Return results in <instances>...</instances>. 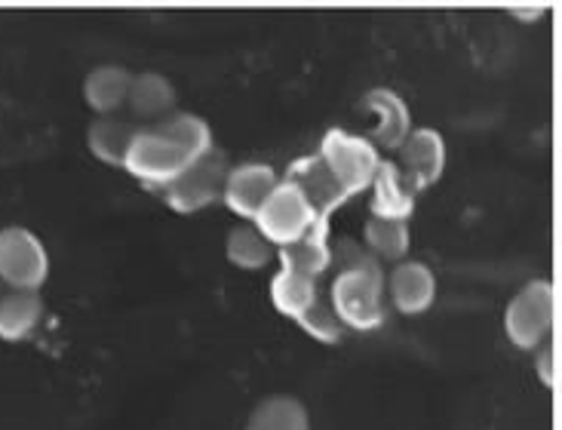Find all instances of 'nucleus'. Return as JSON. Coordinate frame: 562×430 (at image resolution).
Wrapping results in <instances>:
<instances>
[{
	"label": "nucleus",
	"mask_w": 562,
	"mask_h": 430,
	"mask_svg": "<svg viewBox=\"0 0 562 430\" xmlns=\"http://www.w3.org/2000/svg\"><path fill=\"white\" fill-rule=\"evenodd\" d=\"M213 148V126L198 114L176 111L154 126H138L123 157V169L145 188L164 191Z\"/></svg>",
	"instance_id": "nucleus-1"
},
{
	"label": "nucleus",
	"mask_w": 562,
	"mask_h": 430,
	"mask_svg": "<svg viewBox=\"0 0 562 430\" xmlns=\"http://www.w3.org/2000/svg\"><path fill=\"white\" fill-rule=\"evenodd\" d=\"M333 261H345L329 290V305L348 332H375L384 326V271L381 261L360 246L341 244L333 249Z\"/></svg>",
	"instance_id": "nucleus-2"
},
{
	"label": "nucleus",
	"mask_w": 562,
	"mask_h": 430,
	"mask_svg": "<svg viewBox=\"0 0 562 430\" xmlns=\"http://www.w3.org/2000/svg\"><path fill=\"white\" fill-rule=\"evenodd\" d=\"M557 305L560 295L550 280H532L510 298L504 310V332L519 351H535L557 329Z\"/></svg>",
	"instance_id": "nucleus-3"
},
{
	"label": "nucleus",
	"mask_w": 562,
	"mask_h": 430,
	"mask_svg": "<svg viewBox=\"0 0 562 430\" xmlns=\"http://www.w3.org/2000/svg\"><path fill=\"white\" fill-rule=\"evenodd\" d=\"M319 157L329 167L338 184L348 191V197L369 191V184L375 179V172L381 167L379 148L366 136H353L341 126L326 129V136L319 142Z\"/></svg>",
	"instance_id": "nucleus-4"
},
{
	"label": "nucleus",
	"mask_w": 562,
	"mask_h": 430,
	"mask_svg": "<svg viewBox=\"0 0 562 430\" xmlns=\"http://www.w3.org/2000/svg\"><path fill=\"white\" fill-rule=\"evenodd\" d=\"M49 276V252L44 240L29 228L0 230V283L13 292H41Z\"/></svg>",
	"instance_id": "nucleus-5"
},
{
	"label": "nucleus",
	"mask_w": 562,
	"mask_h": 430,
	"mask_svg": "<svg viewBox=\"0 0 562 430\" xmlns=\"http://www.w3.org/2000/svg\"><path fill=\"white\" fill-rule=\"evenodd\" d=\"M317 218L319 215L314 213V206L304 200L295 184L277 182V188L268 194V200L261 203V210L252 218V228L259 230L268 244L280 249V246L292 244L302 234H307Z\"/></svg>",
	"instance_id": "nucleus-6"
},
{
	"label": "nucleus",
	"mask_w": 562,
	"mask_h": 430,
	"mask_svg": "<svg viewBox=\"0 0 562 430\" xmlns=\"http://www.w3.org/2000/svg\"><path fill=\"white\" fill-rule=\"evenodd\" d=\"M228 169L231 163L225 151L213 148L206 157H200L194 167L184 169L176 182L167 184L160 191V197H164V203H167L172 213H200V210L213 206L215 200H222V188H225V179H228Z\"/></svg>",
	"instance_id": "nucleus-7"
},
{
	"label": "nucleus",
	"mask_w": 562,
	"mask_h": 430,
	"mask_svg": "<svg viewBox=\"0 0 562 430\" xmlns=\"http://www.w3.org/2000/svg\"><path fill=\"white\" fill-rule=\"evenodd\" d=\"M283 182L295 184L299 191L304 194V200L314 206V213L319 218H333L345 203H348V191L338 184L329 167L323 163V157L319 154H307V157H299V160H292L286 169V176H283Z\"/></svg>",
	"instance_id": "nucleus-8"
},
{
	"label": "nucleus",
	"mask_w": 562,
	"mask_h": 430,
	"mask_svg": "<svg viewBox=\"0 0 562 430\" xmlns=\"http://www.w3.org/2000/svg\"><path fill=\"white\" fill-rule=\"evenodd\" d=\"M366 114L372 117V129H369V142L384 151H400L403 142L412 133V114L406 99H400L394 90H369L363 95Z\"/></svg>",
	"instance_id": "nucleus-9"
},
{
	"label": "nucleus",
	"mask_w": 562,
	"mask_h": 430,
	"mask_svg": "<svg viewBox=\"0 0 562 430\" xmlns=\"http://www.w3.org/2000/svg\"><path fill=\"white\" fill-rule=\"evenodd\" d=\"M403 176L409 179L415 191H427L430 184L440 182L446 169V142L440 129H412L409 138L400 148V163Z\"/></svg>",
	"instance_id": "nucleus-10"
},
{
	"label": "nucleus",
	"mask_w": 562,
	"mask_h": 430,
	"mask_svg": "<svg viewBox=\"0 0 562 430\" xmlns=\"http://www.w3.org/2000/svg\"><path fill=\"white\" fill-rule=\"evenodd\" d=\"M277 182L280 179H277L274 167H268V163H240V167H231L225 188H222V203L234 215L252 222L256 213L261 210V203L277 188Z\"/></svg>",
	"instance_id": "nucleus-11"
},
{
	"label": "nucleus",
	"mask_w": 562,
	"mask_h": 430,
	"mask_svg": "<svg viewBox=\"0 0 562 430\" xmlns=\"http://www.w3.org/2000/svg\"><path fill=\"white\" fill-rule=\"evenodd\" d=\"M372 191V218H384V222H409L415 213V197L418 191L412 188L409 179L403 176V169L396 167V160H381L375 179L369 184Z\"/></svg>",
	"instance_id": "nucleus-12"
},
{
	"label": "nucleus",
	"mask_w": 562,
	"mask_h": 430,
	"mask_svg": "<svg viewBox=\"0 0 562 430\" xmlns=\"http://www.w3.org/2000/svg\"><path fill=\"white\" fill-rule=\"evenodd\" d=\"M391 290V302L400 314L418 317L434 307L437 298V276L422 261H396L394 274L384 283Z\"/></svg>",
	"instance_id": "nucleus-13"
},
{
	"label": "nucleus",
	"mask_w": 562,
	"mask_h": 430,
	"mask_svg": "<svg viewBox=\"0 0 562 430\" xmlns=\"http://www.w3.org/2000/svg\"><path fill=\"white\" fill-rule=\"evenodd\" d=\"M277 261L283 271H295V274L317 280L319 274L329 271L333 264V244H329V218H317L314 228L302 234L299 240L280 246L277 249Z\"/></svg>",
	"instance_id": "nucleus-14"
},
{
	"label": "nucleus",
	"mask_w": 562,
	"mask_h": 430,
	"mask_svg": "<svg viewBox=\"0 0 562 430\" xmlns=\"http://www.w3.org/2000/svg\"><path fill=\"white\" fill-rule=\"evenodd\" d=\"M126 105L138 121L160 123L167 121L169 114H176V87L169 83L164 75H138L130 83V95Z\"/></svg>",
	"instance_id": "nucleus-15"
},
{
	"label": "nucleus",
	"mask_w": 562,
	"mask_h": 430,
	"mask_svg": "<svg viewBox=\"0 0 562 430\" xmlns=\"http://www.w3.org/2000/svg\"><path fill=\"white\" fill-rule=\"evenodd\" d=\"M44 320L41 292H10L0 295V341H25Z\"/></svg>",
	"instance_id": "nucleus-16"
},
{
	"label": "nucleus",
	"mask_w": 562,
	"mask_h": 430,
	"mask_svg": "<svg viewBox=\"0 0 562 430\" xmlns=\"http://www.w3.org/2000/svg\"><path fill=\"white\" fill-rule=\"evenodd\" d=\"M130 83H133V75L126 68H121V65H99L83 80V99L99 117H105V114H114L117 108L126 105Z\"/></svg>",
	"instance_id": "nucleus-17"
},
{
	"label": "nucleus",
	"mask_w": 562,
	"mask_h": 430,
	"mask_svg": "<svg viewBox=\"0 0 562 430\" xmlns=\"http://www.w3.org/2000/svg\"><path fill=\"white\" fill-rule=\"evenodd\" d=\"M136 123L126 121V117H117V114H105V117H95L87 129V142H90V151L108 163V167H121L123 157H126V148L136 136Z\"/></svg>",
	"instance_id": "nucleus-18"
},
{
	"label": "nucleus",
	"mask_w": 562,
	"mask_h": 430,
	"mask_svg": "<svg viewBox=\"0 0 562 430\" xmlns=\"http://www.w3.org/2000/svg\"><path fill=\"white\" fill-rule=\"evenodd\" d=\"M246 430H311V415L302 399L274 394V397L261 399L252 409Z\"/></svg>",
	"instance_id": "nucleus-19"
},
{
	"label": "nucleus",
	"mask_w": 562,
	"mask_h": 430,
	"mask_svg": "<svg viewBox=\"0 0 562 430\" xmlns=\"http://www.w3.org/2000/svg\"><path fill=\"white\" fill-rule=\"evenodd\" d=\"M317 280L295 274V271L280 268L271 280V305L280 317H289V320H299L304 310L317 302Z\"/></svg>",
	"instance_id": "nucleus-20"
},
{
	"label": "nucleus",
	"mask_w": 562,
	"mask_h": 430,
	"mask_svg": "<svg viewBox=\"0 0 562 430\" xmlns=\"http://www.w3.org/2000/svg\"><path fill=\"white\" fill-rule=\"evenodd\" d=\"M363 234L372 256L379 261H403L409 256V222H384V218L369 215Z\"/></svg>",
	"instance_id": "nucleus-21"
},
{
	"label": "nucleus",
	"mask_w": 562,
	"mask_h": 430,
	"mask_svg": "<svg viewBox=\"0 0 562 430\" xmlns=\"http://www.w3.org/2000/svg\"><path fill=\"white\" fill-rule=\"evenodd\" d=\"M225 256L234 268H244V271H261L268 261L274 259V246L261 237L259 230L249 228H234L228 234V244H225Z\"/></svg>",
	"instance_id": "nucleus-22"
},
{
	"label": "nucleus",
	"mask_w": 562,
	"mask_h": 430,
	"mask_svg": "<svg viewBox=\"0 0 562 430\" xmlns=\"http://www.w3.org/2000/svg\"><path fill=\"white\" fill-rule=\"evenodd\" d=\"M299 326H302L307 336L319 341V344H341L345 336H348V329H345V322L335 317L333 305L326 302V298H319L314 305L304 310L302 317H299Z\"/></svg>",
	"instance_id": "nucleus-23"
},
{
	"label": "nucleus",
	"mask_w": 562,
	"mask_h": 430,
	"mask_svg": "<svg viewBox=\"0 0 562 430\" xmlns=\"http://www.w3.org/2000/svg\"><path fill=\"white\" fill-rule=\"evenodd\" d=\"M535 369H538L541 384L548 391H557V384H560V348H557V338L544 341V348H541L538 360H535Z\"/></svg>",
	"instance_id": "nucleus-24"
},
{
	"label": "nucleus",
	"mask_w": 562,
	"mask_h": 430,
	"mask_svg": "<svg viewBox=\"0 0 562 430\" xmlns=\"http://www.w3.org/2000/svg\"><path fill=\"white\" fill-rule=\"evenodd\" d=\"M0 286H3V283H0Z\"/></svg>",
	"instance_id": "nucleus-25"
}]
</instances>
